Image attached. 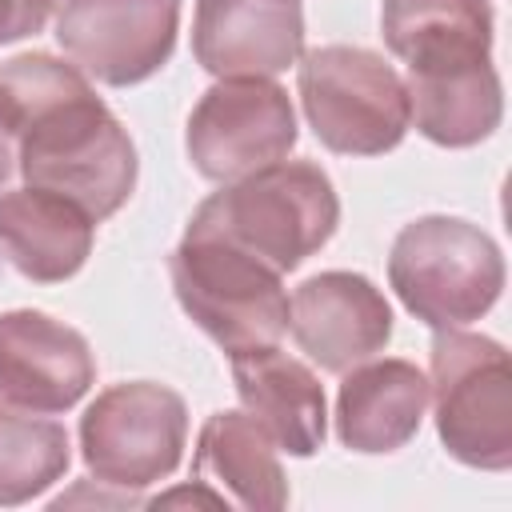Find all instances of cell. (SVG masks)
Listing matches in <instances>:
<instances>
[{
  "mask_svg": "<svg viewBox=\"0 0 512 512\" xmlns=\"http://www.w3.org/2000/svg\"><path fill=\"white\" fill-rule=\"evenodd\" d=\"M0 96L16 124L24 184L80 204L96 224L116 216L136 188V144L76 64L20 52L0 64Z\"/></svg>",
  "mask_w": 512,
  "mask_h": 512,
  "instance_id": "cell-1",
  "label": "cell"
},
{
  "mask_svg": "<svg viewBox=\"0 0 512 512\" xmlns=\"http://www.w3.org/2000/svg\"><path fill=\"white\" fill-rule=\"evenodd\" d=\"M336 224L340 196L328 172L312 160H276L200 200L188 232L220 236L284 276L320 252Z\"/></svg>",
  "mask_w": 512,
  "mask_h": 512,
  "instance_id": "cell-2",
  "label": "cell"
},
{
  "mask_svg": "<svg viewBox=\"0 0 512 512\" xmlns=\"http://www.w3.org/2000/svg\"><path fill=\"white\" fill-rule=\"evenodd\" d=\"M388 284L428 328H464L500 300L504 256L480 224L460 216H420L392 240Z\"/></svg>",
  "mask_w": 512,
  "mask_h": 512,
  "instance_id": "cell-3",
  "label": "cell"
},
{
  "mask_svg": "<svg viewBox=\"0 0 512 512\" xmlns=\"http://www.w3.org/2000/svg\"><path fill=\"white\" fill-rule=\"evenodd\" d=\"M168 276L184 316L228 356L280 344L288 332L280 272L220 236L184 228V240L168 256Z\"/></svg>",
  "mask_w": 512,
  "mask_h": 512,
  "instance_id": "cell-4",
  "label": "cell"
},
{
  "mask_svg": "<svg viewBox=\"0 0 512 512\" xmlns=\"http://www.w3.org/2000/svg\"><path fill=\"white\" fill-rule=\"evenodd\" d=\"M296 92L308 128L336 156H384L412 128L400 72L360 44H324L300 56Z\"/></svg>",
  "mask_w": 512,
  "mask_h": 512,
  "instance_id": "cell-5",
  "label": "cell"
},
{
  "mask_svg": "<svg viewBox=\"0 0 512 512\" xmlns=\"http://www.w3.org/2000/svg\"><path fill=\"white\" fill-rule=\"evenodd\" d=\"M436 436L444 452L480 472L512 468V368L500 340L436 328L428 348Z\"/></svg>",
  "mask_w": 512,
  "mask_h": 512,
  "instance_id": "cell-6",
  "label": "cell"
},
{
  "mask_svg": "<svg viewBox=\"0 0 512 512\" xmlns=\"http://www.w3.org/2000/svg\"><path fill=\"white\" fill-rule=\"evenodd\" d=\"M188 440V404L156 380L108 384L80 416V456L96 484L128 496L168 480Z\"/></svg>",
  "mask_w": 512,
  "mask_h": 512,
  "instance_id": "cell-7",
  "label": "cell"
},
{
  "mask_svg": "<svg viewBox=\"0 0 512 512\" xmlns=\"http://www.w3.org/2000/svg\"><path fill=\"white\" fill-rule=\"evenodd\" d=\"M300 140L296 108L276 80H216L192 108L184 148L204 180L232 184L256 168L284 160Z\"/></svg>",
  "mask_w": 512,
  "mask_h": 512,
  "instance_id": "cell-8",
  "label": "cell"
},
{
  "mask_svg": "<svg viewBox=\"0 0 512 512\" xmlns=\"http://www.w3.org/2000/svg\"><path fill=\"white\" fill-rule=\"evenodd\" d=\"M180 32V0H64L56 44L64 56L108 88H132L156 76Z\"/></svg>",
  "mask_w": 512,
  "mask_h": 512,
  "instance_id": "cell-9",
  "label": "cell"
},
{
  "mask_svg": "<svg viewBox=\"0 0 512 512\" xmlns=\"http://www.w3.org/2000/svg\"><path fill=\"white\" fill-rule=\"evenodd\" d=\"M288 332L320 372L344 376L388 348L392 304L360 272H316L288 300Z\"/></svg>",
  "mask_w": 512,
  "mask_h": 512,
  "instance_id": "cell-10",
  "label": "cell"
},
{
  "mask_svg": "<svg viewBox=\"0 0 512 512\" xmlns=\"http://www.w3.org/2000/svg\"><path fill=\"white\" fill-rule=\"evenodd\" d=\"M96 380V356L64 320L36 308L0 312V400L32 412H68Z\"/></svg>",
  "mask_w": 512,
  "mask_h": 512,
  "instance_id": "cell-11",
  "label": "cell"
},
{
  "mask_svg": "<svg viewBox=\"0 0 512 512\" xmlns=\"http://www.w3.org/2000/svg\"><path fill=\"white\" fill-rule=\"evenodd\" d=\"M192 56L216 80L288 72L304 56L300 0H196Z\"/></svg>",
  "mask_w": 512,
  "mask_h": 512,
  "instance_id": "cell-12",
  "label": "cell"
},
{
  "mask_svg": "<svg viewBox=\"0 0 512 512\" xmlns=\"http://www.w3.org/2000/svg\"><path fill=\"white\" fill-rule=\"evenodd\" d=\"M244 412L288 456H316L328 436V404L316 372L276 344L228 356Z\"/></svg>",
  "mask_w": 512,
  "mask_h": 512,
  "instance_id": "cell-13",
  "label": "cell"
},
{
  "mask_svg": "<svg viewBox=\"0 0 512 512\" xmlns=\"http://www.w3.org/2000/svg\"><path fill=\"white\" fill-rule=\"evenodd\" d=\"M96 220L44 188L0 192V260L32 284H64L92 256Z\"/></svg>",
  "mask_w": 512,
  "mask_h": 512,
  "instance_id": "cell-14",
  "label": "cell"
},
{
  "mask_svg": "<svg viewBox=\"0 0 512 512\" xmlns=\"http://www.w3.org/2000/svg\"><path fill=\"white\" fill-rule=\"evenodd\" d=\"M428 376L400 356L364 360L344 372L336 392V436L344 448L384 456L404 448L424 420Z\"/></svg>",
  "mask_w": 512,
  "mask_h": 512,
  "instance_id": "cell-15",
  "label": "cell"
},
{
  "mask_svg": "<svg viewBox=\"0 0 512 512\" xmlns=\"http://www.w3.org/2000/svg\"><path fill=\"white\" fill-rule=\"evenodd\" d=\"M380 36L408 72H456L492 60L488 0H384Z\"/></svg>",
  "mask_w": 512,
  "mask_h": 512,
  "instance_id": "cell-16",
  "label": "cell"
},
{
  "mask_svg": "<svg viewBox=\"0 0 512 512\" xmlns=\"http://www.w3.org/2000/svg\"><path fill=\"white\" fill-rule=\"evenodd\" d=\"M192 480L208 484L228 508L280 512L288 504V480L276 460V444L248 412H212L196 436Z\"/></svg>",
  "mask_w": 512,
  "mask_h": 512,
  "instance_id": "cell-17",
  "label": "cell"
},
{
  "mask_svg": "<svg viewBox=\"0 0 512 512\" xmlns=\"http://www.w3.org/2000/svg\"><path fill=\"white\" fill-rule=\"evenodd\" d=\"M404 88L420 136L440 148H472L500 128L504 88L492 60L456 72H408Z\"/></svg>",
  "mask_w": 512,
  "mask_h": 512,
  "instance_id": "cell-18",
  "label": "cell"
},
{
  "mask_svg": "<svg viewBox=\"0 0 512 512\" xmlns=\"http://www.w3.org/2000/svg\"><path fill=\"white\" fill-rule=\"evenodd\" d=\"M72 444L60 420L0 400V508H20L64 480Z\"/></svg>",
  "mask_w": 512,
  "mask_h": 512,
  "instance_id": "cell-19",
  "label": "cell"
},
{
  "mask_svg": "<svg viewBox=\"0 0 512 512\" xmlns=\"http://www.w3.org/2000/svg\"><path fill=\"white\" fill-rule=\"evenodd\" d=\"M52 12H56V0H0V48L24 36H36Z\"/></svg>",
  "mask_w": 512,
  "mask_h": 512,
  "instance_id": "cell-20",
  "label": "cell"
},
{
  "mask_svg": "<svg viewBox=\"0 0 512 512\" xmlns=\"http://www.w3.org/2000/svg\"><path fill=\"white\" fill-rule=\"evenodd\" d=\"M12 172H16V124L0 96V188L12 180Z\"/></svg>",
  "mask_w": 512,
  "mask_h": 512,
  "instance_id": "cell-21",
  "label": "cell"
}]
</instances>
